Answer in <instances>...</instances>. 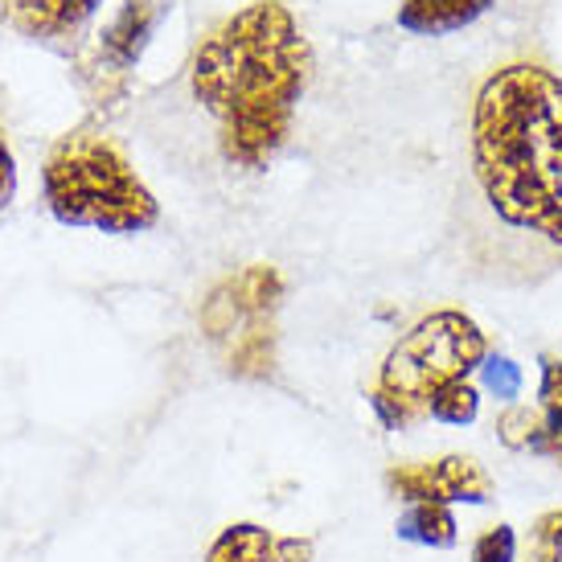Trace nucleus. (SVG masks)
Listing matches in <instances>:
<instances>
[{
  "mask_svg": "<svg viewBox=\"0 0 562 562\" xmlns=\"http://www.w3.org/2000/svg\"><path fill=\"white\" fill-rule=\"evenodd\" d=\"M526 562H562V509H550L530 526Z\"/></svg>",
  "mask_w": 562,
  "mask_h": 562,
  "instance_id": "15",
  "label": "nucleus"
},
{
  "mask_svg": "<svg viewBox=\"0 0 562 562\" xmlns=\"http://www.w3.org/2000/svg\"><path fill=\"white\" fill-rule=\"evenodd\" d=\"M476 415H481V394L472 391L464 378H460V382H448V386L431 398V406H427V419L443 423V427H469V423H476Z\"/></svg>",
  "mask_w": 562,
  "mask_h": 562,
  "instance_id": "13",
  "label": "nucleus"
},
{
  "mask_svg": "<svg viewBox=\"0 0 562 562\" xmlns=\"http://www.w3.org/2000/svg\"><path fill=\"white\" fill-rule=\"evenodd\" d=\"M394 533L403 538V542H415V547H427V550H448L456 547V514L448 505H436V501H415V505H406V514L394 521Z\"/></svg>",
  "mask_w": 562,
  "mask_h": 562,
  "instance_id": "11",
  "label": "nucleus"
},
{
  "mask_svg": "<svg viewBox=\"0 0 562 562\" xmlns=\"http://www.w3.org/2000/svg\"><path fill=\"white\" fill-rule=\"evenodd\" d=\"M386 488L394 497L415 505V501H436V505H484L493 501V476L476 464L472 456H443L427 464H394L386 472Z\"/></svg>",
  "mask_w": 562,
  "mask_h": 562,
  "instance_id": "7",
  "label": "nucleus"
},
{
  "mask_svg": "<svg viewBox=\"0 0 562 562\" xmlns=\"http://www.w3.org/2000/svg\"><path fill=\"white\" fill-rule=\"evenodd\" d=\"M313 538H280L255 521H235L210 542L205 562H313Z\"/></svg>",
  "mask_w": 562,
  "mask_h": 562,
  "instance_id": "8",
  "label": "nucleus"
},
{
  "mask_svg": "<svg viewBox=\"0 0 562 562\" xmlns=\"http://www.w3.org/2000/svg\"><path fill=\"white\" fill-rule=\"evenodd\" d=\"M42 186H46L49 214L63 226L103 231V235H140L160 218L157 198L127 165L120 144L91 124L58 136L46 157Z\"/></svg>",
  "mask_w": 562,
  "mask_h": 562,
  "instance_id": "3",
  "label": "nucleus"
},
{
  "mask_svg": "<svg viewBox=\"0 0 562 562\" xmlns=\"http://www.w3.org/2000/svg\"><path fill=\"white\" fill-rule=\"evenodd\" d=\"M169 9L172 0H124L120 4V13L111 16V25L99 33V46L82 66L94 99H103V103L124 99L127 75H132V66L140 63V54L148 49L153 33L160 30Z\"/></svg>",
  "mask_w": 562,
  "mask_h": 562,
  "instance_id": "6",
  "label": "nucleus"
},
{
  "mask_svg": "<svg viewBox=\"0 0 562 562\" xmlns=\"http://www.w3.org/2000/svg\"><path fill=\"white\" fill-rule=\"evenodd\" d=\"M313 79V49L280 0H255L202 37L189 91L218 127L231 169H267L292 136V115Z\"/></svg>",
  "mask_w": 562,
  "mask_h": 562,
  "instance_id": "2",
  "label": "nucleus"
},
{
  "mask_svg": "<svg viewBox=\"0 0 562 562\" xmlns=\"http://www.w3.org/2000/svg\"><path fill=\"white\" fill-rule=\"evenodd\" d=\"M493 9V0H403L398 4V30L419 37H443V33L469 30Z\"/></svg>",
  "mask_w": 562,
  "mask_h": 562,
  "instance_id": "10",
  "label": "nucleus"
},
{
  "mask_svg": "<svg viewBox=\"0 0 562 562\" xmlns=\"http://www.w3.org/2000/svg\"><path fill=\"white\" fill-rule=\"evenodd\" d=\"M99 0H0V21L25 37H70L87 25Z\"/></svg>",
  "mask_w": 562,
  "mask_h": 562,
  "instance_id": "9",
  "label": "nucleus"
},
{
  "mask_svg": "<svg viewBox=\"0 0 562 562\" xmlns=\"http://www.w3.org/2000/svg\"><path fill=\"white\" fill-rule=\"evenodd\" d=\"M472 562H517L514 526H493L472 542Z\"/></svg>",
  "mask_w": 562,
  "mask_h": 562,
  "instance_id": "17",
  "label": "nucleus"
},
{
  "mask_svg": "<svg viewBox=\"0 0 562 562\" xmlns=\"http://www.w3.org/2000/svg\"><path fill=\"white\" fill-rule=\"evenodd\" d=\"M464 226L505 280L562 267V79L542 63L497 66L472 99Z\"/></svg>",
  "mask_w": 562,
  "mask_h": 562,
  "instance_id": "1",
  "label": "nucleus"
},
{
  "mask_svg": "<svg viewBox=\"0 0 562 562\" xmlns=\"http://www.w3.org/2000/svg\"><path fill=\"white\" fill-rule=\"evenodd\" d=\"M484 358H488V345L472 316L456 313V308L423 316L386 353L370 406L394 431L411 427V423L427 419V406L448 382H460L472 370H481Z\"/></svg>",
  "mask_w": 562,
  "mask_h": 562,
  "instance_id": "4",
  "label": "nucleus"
},
{
  "mask_svg": "<svg viewBox=\"0 0 562 562\" xmlns=\"http://www.w3.org/2000/svg\"><path fill=\"white\" fill-rule=\"evenodd\" d=\"M283 280L276 267H243L202 300V333L218 349L222 366L235 378L276 374V313Z\"/></svg>",
  "mask_w": 562,
  "mask_h": 562,
  "instance_id": "5",
  "label": "nucleus"
},
{
  "mask_svg": "<svg viewBox=\"0 0 562 562\" xmlns=\"http://www.w3.org/2000/svg\"><path fill=\"white\" fill-rule=\"evenodd\" d=\"M542 382H538V411H542V439L538 452L554 456L562 464V358L542 353Z\"/></svg>",
  "mask_w": 562,
  "mask_h": 562,
  "instance_id": "12",
  "label": "nucleus"
},
{
  "mask_svg": "<svg viewBox=\"0 0 562 562\" xmlns=\"http://www.w3.org/2000/svg\"><path fill=\"white\" fill-rule=\"evenodd\" d=\"M481 378L488 394H497L501 403H514L517 394H521V370H517V361L501 358V353H488L481 361Z\"/></svg>",
  "mask_w": 562,
  "mask_h": 562,
  "instance_id": "16",
  "label": "nucleus"
},
{
  "mask_svg": "<svg viewBox=\"0 0 562 562\" xmlns=\"http://www.w3.org/2000/svg\"><path fill=\"white\" fill-rule=\"evenodd\" d=\"M16 193V165H13V153H9V144L0 136V210L13 202Z\"/></svg>",
  "mask_w": 562,
  "mask_h": 562,
  "instance_id": "18",
  "label": "nucleus"
},
{
  "mask_svg": "<svg viewBox=\"0 0 562 562\" xmlns=\"http://www.w3.org/2000/svg\"><path fill=\"white\" fill-rule=\"evenodd\" d=\"M493 431L497 439L509 448V452H521V448H538V439H542V411L538 406H505L493 423Z\"/></svg>",
  "mask_w": 562,
  "mask_h": 562,
  "instance_id": "14",
  "label": "nucleus"
}]
</instances>
